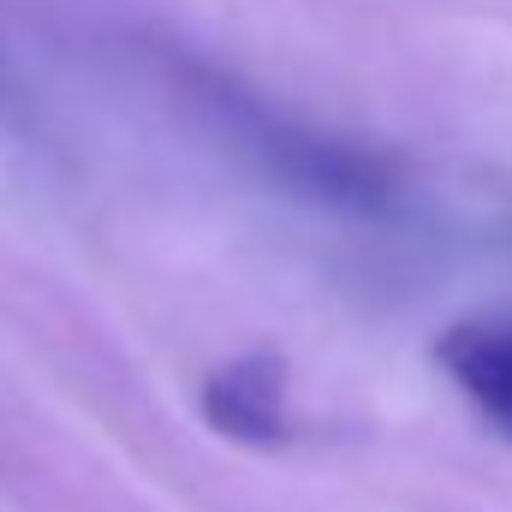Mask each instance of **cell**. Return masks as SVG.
I'll return each instance as SVG.
<instances>
[{"label": "cell", "instance_id": "1", "mask_svg": "<svg viewBox=\"0 0 512 512\" xmlns=\"http://www.w3.org/2000/svg\"><path fill=\"white\" fill-rule=\"evenodd\" d=\"M203 417L245 441V447H274L292 435V411H286V364L274 352H245L227 370H215L203 387Z\"/></svg>", "mask_w": 512, "mask_h": 512}, {"label": "cell", "instance_id": "2", "mask_svg": "<svg viewBox=\"0 0 512 512\" xmlns=\"http://www.w3.org/2000/svg\"><path fill=\"white\" fill-rule=\"evenodd\" d=\"M441 370L495 429L512 435V310L465 316L453 334H441Z\"/></svg>", "mask_w": 512, "mask_h": 512}]
</instances>
